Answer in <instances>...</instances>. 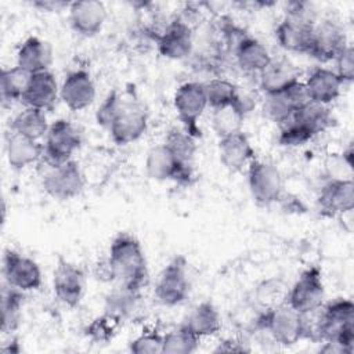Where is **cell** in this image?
Instances as JSON below:
<instances>
[{
	"mask_svg": "<svg viewBox=\"0 0 354 354\" xmlns=\"http://www.w3.org/2000/svg\"><path fill=\"white\" fill-rule=\"evenodd\" d=\"M290 119H295L304 126H307L315 136L332 126V113L328 105H321L313 101H308L306 105L299 108Z\"/></svg>",
	"mask_w": 354,
	"mask_h": 354,
	"instance_id": "cell-34",
	"label": "cell"
},
{
	"mask_svg": "<svg viewBox=\"0 0 354 354\" xmlns=\"http://www.w3.org/2000/svg\"><path fill=\"white\" fill-rule=\"evenodd\" d=\"M243 116L232 106H224L218 109H213L212 113V127L218 138L243 131L242 130V122Z\"/></svg>",
	"mask_w": 354,
	"mask_h": 354,
	"instance_id": "cell-36",
	"label": "cell"
},
{
	"mask_svg": "<svg viewBox=\"0 0 354 354\" xmlns=\"http://www.w3.org/2000/svg\"><path fill=\"white\" fill-rule=\"evenodd\" d=\"M324 297L325 288L322 272L318 267L311 266L306 268L289 288L286 303L300 314H307L319 308L324 303Z\"/></svg>",
	"mask_w": 354,
	"mask_h": 354,
	"instance_id": "cell-7",
	"label": "cell"
},
{
	"mask_svg": "<svg viewBox=\"0 0 354 354\" xmlns=\"http://www.w3.org/2000/svg\"><path fill=\"white\" fill-rule=\"evenodd\" d=\"M289 288L290 286L279 277H271V278L263 279L254 288V292H253L254 306L259 310L266 311L286 303Z\"/></svg>",
	"mask_w": 354,
	"mask_h": 354,
	"instance_id": "cell-29",
	"label": "cell"
},
{
	"mask_svg": "<svg viewBox=\"0 0 354 354\" xmlns=\"http://www.w3.org/2000/svg\"><path fill=\"white\" fill-rule=\"evenodd\" d=\"M68 11L72 29L84 37L100 33L106 19V8L104 3L97 0L73 1L69 4Z\"/></svg>",
	"mask_w": 354,
	"mask_h": 354,
	"instance_id": "cell-18",
	"label": "cell"
},
{
	"mask_svg": "<svg viewBox=\"0 0 354 354\" xmlns=\"http://www.w3.org/2000/svg\"><path fill=\"white\" fill-rule=\"evenodd\" d=\"M310 101L304 82L297 80L282 91L264 94V115L274 123L282 126L293 113Z\"/></svg>",
	"mask_w": 354,
	"mask_h": 354,
	"instance_id": "cell-10",
	"label": "cell"
},
{
	"mask_svg": "<svg viewBox=\"0 0 354 354\" xmlns=\"http://www.w3.org/2000/svg\"><path fill=\"white\" fill-rule=\"evenodd\" d=\"M189 293V281L187 275V260L184 256H176L160 271L155 296L163 306L171 307L183 303Z\"/></svg>",
	"mask_w": 354,
	"mask_h": 354,
	"instance_id": "cell-6",
	"label": "cell"
},
{
	"mask_svg": "<svg viewBox=\"0 0 354 354\" xmlns=\"http://www.w3.org/2000/svg\"><path fill=\"white\" fill-rule=\"evenodd\" d=\"M41 187L48 196L57 201H68L83 191L84 176L79 163L72 159L66 163L51 167L43 177Z\"/></svg>",
	"mask_w": 354,
	"mask_h": 354,
	"instance_id": "cell-9",
	"label": "cell"
},
{
	"mask_svg": "<svg viewBox=\"0 0 354 354\" xmlns=\"http://www.w3.org/2000/svg\"><path fill=\"white\" fill-rule=\"evenodd\" d=\"M148 127V116L144 108L133 101H123L119 113L108 131L116 145H127L144 136Z\"/></svg>",
	"mask_w": 354,
	"mask_h": 354,
	"instance_id": "cell-12",
	"label": "cell"
},
{
	"mask_svg": "<svg viewBox=\"0 0 354 354\" xmlns=\"http://www.w3.org/2000/svg\"><path fill=\"white\" fill-rule=\"evenodd\" d=\"M163 144L170 149L180 165L194 170L196 144L192 136H189L184 129L173 127L167 131Z\"/></svg>",
	"mask_w": 354,
	"mask_h": 354,
	"instance_id": "cell-33",
	"label": "cell"
},
{
	"mask_svg": "<svg viewBox=\"0 0 354 354\" xmlns=\"http://www.w3.org/2000/svg\"><path fill=\"white\" fill-rule=\"evenodd\" d=\"M304 86L310 101L321 105H329L340 95L343 82L335 71L318 66L307 76Z\"/></svg>",
	"mask_w": 354,
	"mask_h": 354,
	"instance_id": "cell-21",
	"label": "cell"
},
{
	"mask_svg": "<svg viewBox=\"0 0 354 354\" xmlns=\"http://www.w3.org/2000/svg\"><path fill=\"white\" fill-rule=\"evenodd\" d=\"M48 127L50 124L47 122L46 112L29 106H25L19 113H17L10 123V130L12 133L35 141H40L46 137Z\"/></svg>",
	"mask_w": 354,
	"mask_h": 354,
	"instance_id": "cell-28",
	"label": "cell"
},
{
	"mask_svg": "<svg viewBox=\"0 0 354 354\" xmlns=\"http://www.w3.org/2000/svg\"><path fill=\"white\" fill-rule=\"evenodd\" d=\"M248 185L254 203L267 207L283 195V180L278 167L270 162L254 159L248 167Z\"/></svg>",
	"mask_w": 354,
	"mask_h": 354,
	"instance_id": "cell-4",
	"label": "cell"
},
{
	"mask_svg": "<svg viewBox=\"0 0 354 354\" xmlns=\"http://www.w3.org/2000/svg\"><path fill=\"white\" fill-rule=\"evenodd\" d=\"M30 77L32 73L19 68L18 65L3 69L0 75V93L3 104L21 102Z\"/></svg>",
	"mask_w": 354,
	"mask_h": 354,
	"instance_id": "cell-30",
	"label": "cell"
},
{
	"mask_svg": "<svg viewBox=\"0 0 354 354\" xmlns=\"http://www.w3.org/2000/svg\"><path fill=\"white\" fill-rule=\"evenodd\" d=\"M199 337L184 324L163 335V351L166 354H189L199 346Z\"/></svg>",
	"mask_w": 354,
	"mask_h": 354,
	"instance_id": "cell-35",
	"label": "cell"
},
{
	"mask_svg": "<svg viewBox=\"0 0 354 354\" xmlns=\"http://www.w3.org/2000/svg\"><path fill=\"white\" fill-rule=\"evenodd\" d=\"M249 351L248 347H245L243 340L239 339H225L214 348V353H243Z\"/></svg>",
	"mask_w": 354,
	"mask_h": 354,
	"instance_id": "cell-45",
	"label": "cell"
},
{
	"mask_svg": "<svg viewBox=\"0 0 354 354\" xmlns=\"http://www.w3.org/2000/svg\"><path fill=\"white\" fill-rule=\"evenodd\" d=\"M3 275L6 283L22 290H36L41 286L39 264L17 250L7 249L3 256Z\"/></svg>",
	"mask_w": 354,
	"mask_h": 354,
	"instance_id": "cell-11",
	"label": "cell"
},
{
	"mask_svg": "<svg viewBox=\"0 0 354 354\" xmlns=\"http://www.w3.org/2000/svg\"><path fill=\"white\" fill-rule=\"evenodd\" d=\"M203 84H205L207 106H210L212 109H218V108L231 105L236 91L235 83L223 77H214Z\"/></svg>",
	"mask_w": 354,
	"mask_h": 354,
	"instance_id": "cell-37",
	"label": "cell"
},
{
	"mask_svg": "<svg viewBox=\"0 0 354 354\" xmlns=\"http://www.w3.org/2000/svg\"><path fill=\"white\" fill-rule=\"evenodd\" d=\"M1 353H4V354H18V353H21V346H19L18 340L17 339L10 340L7 344H4L1 347Z\"/></svg>",
	"mask_w": 354,
	"mask_h": 354,
	"instance_id": "cell-48",
	"label": "cell"
},
{
	"mask_svg": "<svg viewBox=\"0 0 354 354\" xmlns=\"http://www.w3.org/2000/svg\"><path fill=\"white\" fill-rule=\"evenodd\" d=\"M317 203L321 214L326 217L351 213L354 207L353 180H328L319 189Z\"/></svg>",
	"mask_w": 354,
	"mask_h": 354,
	"instance_id": "cell-16",
	"label": "cell"
},
{
	"mask_svg": "<svg viewBox=\"0 0 354 354\" xmlns=\"http://www.w3.org/2000/svg\"><path fill=\"white\" fill-rule=\"evenodd\" d=\"M71 3H57V1H36L33 3L35 7L40 8L41 11H58L59 8L69 7Z\"/></svg>",
	"mask_w": 354,
	"mask_h": 354,
	"instance_id": "cell-47",
	"label": "cell"
},
{
	"mask_svg": "<svg viewBox=\"0 0 354 354\" xmlns=\"http://www.w3.org/2000/svg\"><path fill=\"white\" fill-rule=\"evenodd\" d=\"M94 274H95V278L102 281V282H111V281H115V274H113V270H112V266L106 259L98 261L95 264V270H94Z\"/></svg>",
	"mask_w": 354,
	"mask_h": 354,
	"instance_id": "cell-46",
	"label": "cell"
},
{
	"mask_svg": "<svg viewBox=\"0 0 354 354\" xmlns=\"http://www.w3.org/2000/svg\"><path fill=\"white\" fill-rule=\"evenodd\" d=\"M173 104L183 123V129L194 138H199L202 131L198 126V120L207 106L205 84L201 82L183 83L174 94Z\"/></svg>",
	"mask_w": 354,
	"mask_h": 354,
	"instance_id": "cell-5",
	"label": "cell"
},
{
	"mask_svg": "<svg viewBox=\"0 0 354 354\" xmlns=\"http://www.w3.org/2000/svg\"><path fill=\"white\" fill-rule=\"evenodd\" d=\"M24 292L6 283L1 289V330L12 333L21 322Z\"/></svg>",
	"mask_w": 354,
	"mask_h": 354,
	"instance_id": "cell-32",
	"label": "cell"
},
{
	"mask_svg": "<svg viewBox=\"0 0 354 354\" xmlns=\"http://www.w3.org/2000/svg\"><path fill=\"white\" fill-rule=\"evenodd\" d=\"M336 64V75L344 83H351L354 80V48L348 43L340 54L335 58Z\"/></svg>",
	"mask_w": 354,
	"mask_h": 354,
	"instance_id": "cell-43",
	"label": "cell"
},
{
	"mask_svg": "<svg viewBox=\"0 0 354 354\" xmlns=\"http://www.w3.org/2000/svg\"><path fill=\"white\" fill-rule=\"evenodd\" d=\"M129 350L134 354H159L163 351V335L156 330L144 332L129 343Z\"/></svg>",
	"mask_w": 354,
	"mask_h": 354,
	"instance_id": "cell-41",
	"label": "cell"
},
{
	"mask_svg": "<svg viewBox=\"0 0 354 354\" xmlns=\"http://www.w3.org/2000/svg\"><path fill=\"white\" fill-rule=\"evenodd\" d=\"M115 281L120 285L141 290L148 281V266L141 243L130 234L120 232L113 238L108 250Z\"/></svg>",
	"mask_w": 354,
	"mask_h": 354,
	"instance_id": "cell-1",
	"label": "cell"
},
{
	"mask_svg": "<svg viewBox=\"0 0 354 354\" xmlns=\"http://www.w3.org/2000/svg\"><path fill=\"white\" fill-rule=\"evenodd\" d=\"M315 134L303 123L290 119L281 126L278 142L283 147H301L311 141Z\"/></svg>",
	"mask_w": 354,
	"mask_h": 354,
	"instance_id": "cell-39",
	"label": "cell"
},
{
	"mask_svg": "<svg viewBox=\"0 0 354 354\" xmlns=\"http://www.w3.org/2000/svg\"><path fill=\"white\" fill-rule=\"evenodd\" d=\"M285 17L307 24V25H315L318 15L317 8L310 1H290L286 4Z\"/></svg>",
	"mask_w": 354,
	"mask_h": 354,
	"instance_id": "cell-42",
	"label": "cell"
},
{
	"mask_svg": "<svg viewBox=\"0 0 354 354\" xmlns=\"http://www.w3.org/2000/svg\"><path fill=\"white\" fill-rule=\"evenodd\" d=\"M80 145L82 136L77 127L66 119H57L50 124L46 134L41 159L50 167L59 166L72 160L73 153Z\"/></svg>",
	"mask_w": 354,
	"mask_h": 354,
	"instance_id": "cell-3",
	"label": "cell"
},
{
	"mask_svg": "<svg viewBox=\"0 0 354 354\" xmlns=\"http://www.w3.org/2000/svg\"><path fill=\"white\" fill-rule=\"evenodd\" d=\"M234 57L238 66L246 73H260L272 59L266 46L249 35L236 44Z\"/></svg>",
	"mask_w": 354,
	"mask_h": 354,
	"instance_id": "cell-26",
	"label": "cell"
},
{
	"mask_svg": "<svg viewBox=\"0 0 354 354\" xmlns=\"http://www.w3.org/2000/svg\"><path fill=\"white\" fill-rule=\"evenodd\" d=\"M218 158L228 171L241 173L254 160V149L248 136L239 131L218 138Z\"/></svg>",
	"mask_w": 354,
	"mask_h": 354,
	"instance_id": "cell-19",
	"label": "cell"
},
{
	"mask_svg": "<svg viewBox=\"0 0 354 354\" xmlns=\"http://www.w3.org/2000/svg\"><path fill=\"white\" fill-rule=\"evenodd\" d=\"M254 328L266 329L274 343L286 347L304 339L303 314L296 311L288 303L260 311L253 329Z\"/></svg>",
	"mask_w": 354,
	"mask_h": 354,
	"instance_id": "cell-2",
	"label": "cell"
},
{
	"mask_svg": "<svg viewBox=\"0 0 354 354\" xmlns=\"http://www.w3.org/2000/svg\"><path fill=\"white\" fill-rule=\"evenodd\" d=\"M313 29L314 25L283 17L275 29V37L285 51L308 55L313 41Z\"/></svg>",
	"mask_w": 354,
	"mask_h": 354,
	"instance_id": "cell-22",
	"label": "cell"
},
{
	"mask_svg": "<svg viewBox=\"0 0 354 354\" xmlns=\"http://www.w3.org/2000/svg\"><path fill=\"white\" fill-rule=\"evenodd\" d=\"M260 88L264 94L282 91L292 83L300 80V71L288 59L278 58L271 59V62L259 73Z\"/></svg>",
	"mask_w": 354,
	"mask_h": 354,
	"instance_id": "cell-23",
	"label": "cell"
},
{
	"mask_svg": "<svg viewBox=\"0 0 354 354\" xmlns=\"http://www.w3.org/2000/svg\"><path fill=\"white\" fill-rule=\"evenodd\" d=\"M158 51L169 59H184L194 48V32L191 25L183 19H173L162 33L156 36Z\"/></svg>",
	"mask_w": 354,
	"mask_h": 354,
	"instance_id": "cell-15",
	"label": "cell"
},
{
	"mask_svg": "<svg viewBox=\"0 0 354 354\" xmlns=\"http://www.w3.org/2000/svg\"><path fill=\"white\" fill-rule=\"evenodd\" d=\"M51 59L50 44L36 36L28 37L17 53V65L32 75L48 71Z\"/></svg>",
	"mask_w": 354,
	"mask_h": 354,
	"instance_id": "cell-25",
	"label": "cell"
},
{
	"mask_svg": "<svg viewBox=\"0 0 354 354\" xmlns=\"http://www.w3.org/2000/svg\"><path fill=\"white\" fill-rule=\"evenodd\" d=\"M43 144L10 131L7 137V162L14 170H22L43 158Z\"/></svg>",
	"mask_w": 354,
	"mask_h": 354,
	"instance_id": "cell-24",
	"label": "cell"
},
{
	"mask_svg": "<svg viewBox=\"0 0 354 354\" xmlns=\"http://www.w3.org/2000/svg\"><path fill=\"white\" fill-rule=\"evenodd\" d=\"M347 44L346 33L340 25L330 19L317 21L313 29V41L308 57H313L319 62L335 61Z\"/></svg>",
	"mask_w": 354,
	"mask_h": 354,
	"instance_id": "cell-13",
	"label": "cell"
},
{
	"mask_svg": "<svg viewBox=\"0 0 354 354\" xmlns=\"http://www.w3.org/2000/svg\"><path fill=\"white\" fill-rule=\"evenodd\" d=\"M59 97V87L55 76L50 71L33 73L28 88L21 100L25 106L36 108L43 112L54 109Z\"/></svg>",
	"mask_w": 354,
	"mask_h": 354,
	"instance_id": "cell-20",
	"label": "cell"
},
{
	"mask_svg": "<svg viewBox=\"0 0 354 354\" xmlns=\"http://www.w3.org/2000/svg\"><path fill=\"white\" fill-rule=\"evenodd\" d=\"M183 324L199 339H202L217 335L220 332L221 317L217 307L212 301L205 300L191 310Z\"/></svg>",
	"mask_w": 354,
	"mask_h": 354,
	"instance_id": "cell-27",
	"label": "cell"
},
{
	"mask_svg": "<svg viewBox=\"0 0 354 354\" xmlns=\"http://www.w3.org/2000/svg\"><path fill=\"white\" fill-rule=\"evenodd\" d=\"M122 322L123 321L119 317L105 311V314H102L101 317L94 318L87 325L84 332L87 337L95 343H108L115 337Z\"/></svg>",
	"mask_w": 354,
	"mask_h": 354,
	"instance_id": "cell-38",
	"label": "cell"
},
{
	"mask_svg": "<svg viewBox=\"0 0 354 354\" xmlns=\"http://www.w3.org/2000/svg\"><path fill=\"white\" fill-rule=\"evenodd\" d=\"M84 279L86 277L80 267L59 257L53 278L55 297L66 307H76L84 292Z\"/></svg>",
	"mask_w": 354,
	"mask_h": 354,
	"instance_id": "cell-14",
	"label": "cell"
},
{
	"mask_svg": "<svg viewBox=\"0 0 354 354\" xmlns=\"http://www.w3.org/2000/svg\"><path fill=\"white\" fill-rule=\"evenodd\" d=\"M122 104H123V100H122L119 91L115 88L112 91H109L95 112L97 123L100 126H102L104 129H109V126L115 120L116 115L119 113Z\"/></svg>",
	"mask_w": 354,
	"mask_h": 354,
	"instance_id": "cell-40",
	"label": "cell"
},
{
	"mask_svg": "<svg viewBox=\"0 0 354 354\" xmlns=\"http://www.w3.org/2000/svg\"><path fill=\"white\" fill-rule=\"evenodd\" d=\"M231 105H232L243 118H246V115H249V113L254 109L256 101H254L253 95H252L249 91H246V90H243L242 87H238V86H236L235 97H234Z\"/></svg>",
	"mask_w": 354,
	"mask_h": 354,
	"instance_id": "cell-44",
	"label": "cell"
},
{
	"mask_svg": "<svg viewBox=\"0 0 354 354\" xmlns=\"http://www.w3.org/2000/svg\"><path fill=\"white\" fill-rule=\"evenodd\" d=\"M59 98L71 111H82L90 106L95 98L91 75L84 69L69 72L59 87Z\"/></svg>",
	"mask_w": 354,
	"mask_h": 354,
	"instance_id": "cell-17",
	"label": "cell"
},
{
	"mask_svg": "<svg viewBox=\"0 0 354 354\" xmlns=\"http://www.w3.org/2000/svg\"><path fill=\"white\" fill-rule=\"evenodd\" d=\"M145 171L149 178L156 181H174L180 185H191L194 183V170L180 165L163 142L147 152Z\"/></svg>",
	"mask_w": 354,
	"mask_h": 354,
	"instance_id": "cell-8",
	"label": "cell"
},
{
	"mask_svg": "<svg viewBox=\"0 0 354 354\" xmlns=\"http://www.w3.org/2000/svg\"><path fill=\"white\" fill-rule=\"evenodd\" d=\"M141 301V290H134L123 285H118L105 299V311L119 317L122 321L138 311Z\"/></svg>",
	"mask_w": 354,
	"mask_h": 354,
	"instance_id": "cell-31",
	"label": "cell"
}]
</instances>
